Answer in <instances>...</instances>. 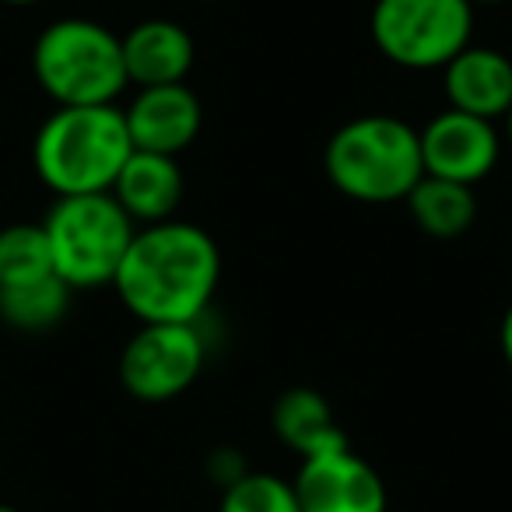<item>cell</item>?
<instances>
[{
  "label": "cell",
  "instance_id": "6da1fadb",
  "mask_svg": "<svg viewBox=\"0 0 512 512\" xmlns=\"http://www.w3.org/2000/svg\"><path fill=\"white\" fill-rule=\"evenodd\" d=\"M218 281V242L190 221L169 218L137 228L113 288L141 323H197Z\"/></svg>",
  "mask_w": 512,
  "mask_h": 512
},
{
  "label": "cell",
  "instance_id": "7a4b0ae2",
  "mask_svg": "<svg viewBox=\"0 0 512 512\" xmlns=\"http://www.w3.org/2000/svg\"><path fill=\"white\" fill-rule=\"evenodd\" d=\"M134 144L123 109L116 106H57L32 144L36 176L57 197L109 193Z\"/></svg>",
  "mask_w": 512,
  "mask_h": 512
},
{
  "label": "cell",
  "instance_id": "3957f363",
  "mask_svg": "<svg viewBox=\"0 0 512 512\" xmlns=\"http://www.w3.org/2000/svg\"><path fill=\"white\" fill-rule=\"evenodd\" d=\"M330 183L358 204H397L407 200L421 165L418 130L390 113H369L348 120L323 151Z\"/></svg>",
  "mask_w": 512,
  "mask_h": 512
},
{
  "label": "cell",
  "instance_id": "277c9868",
  "mask_svg": "<svg viewBox=\"0 0 512 512\" xmlns=\"http://www.w3.org/2000/svg\"><path fill=\"white\" fill-rule=\"evenodd\" d=\"M32 74L57 106H116L127 81L123 43L92 18H60L32 46Z\"/></svg>",
  "mask_w": 512,
  "mask_h": 512
},
{
  "label": "cell",
  "instance_id": "5b68a950",
  "mask_svg": "<svg viewBox=\"0 0 512 512\" xmlns=\"http://www.w3.org/2000/svg\"><path fill=\"white\" fill-rule=\"evenodd\" d=\"M53 271L71 292L113 285L137 225L113 193L57 197L43 218Z\"/></svg>",
  "mask_w": 512,
  "mask_h": 512
},
{
  "label": "cell",
  "instance_id": "8992f818",
  "mask_svg": "<svg viewBox=\"0 0 512 512\" xmlns=\"http://www.w3.org/2000/svg\"><path fill=\"white\" fill-rule=\"evenodd\" d=\"M372 43L404 71H442L474 36L470 0H376Z\"/></svg>",
  "mask_w": 512,
  "mask_h": 512
},
{
  "label": "cell",
  "instance_id": "52a82bcc",
  "mask_svg": "<svg viewBox=\"0 0 512 512\" xmlns=\"http://www.w3.org/2000/svg\"><path fill=\"white\" fill-rule=\"evenodd\" d=\"M204 358L197 323H141L120 351V383L141 404H169L197 383Z\"/></svg>",
  "mask_w": 512,
  "mask_h": 512
},
{
  "label": "cell",
  "instance_id": "ba28073f",
  "mask_svg": "<svg viewBox=\"0 0 512 512\" xmlns=\"http://www.w3.org/2000/svg\"><path fill=\"white\" fill-rule=\"evenodd\" d=\"M418 144L425 176L453 179L463 186H474L491 176L502 155V137L495 123L460 113V109H442L439 116H432L418 130Z\"/></svg>",
  "mask_w": 512,
  "mask_h": 512
},
{
  "label": "cell",
  "instance_id": "9c48e42d",
  "mask_svg": "<svg viewBox=\"0 0 512 512\" xmlns=\"http://www.w3.org/2000/svg\"><path fill=\"white\" fill-rule=\"evenodd\" d=\"M302 512H386V484L379 470L351 446L302 460L292 481Z\"/></svg>",
  "mask_w": 512,
  "mask_h": 512
},
{
  "label": "cell",
  "instance_id": "30bf717a",
  "mask_svg": "<svg viewBox=\"0 0 512 512\" xmlns=\"http://www.w3.org/2000/svg\"><path fill=\"white\" fill-rule=\"evenodd\" d=\"M123 120H127L130 144L137 151L179 158L204 127V106H200L197 92L186 88V81L137 88L130 106L123 109Z\"/></svg>",
  "mask_w": 512,
  "mask_h": 512
},
{
  "label": "cell",
  "instance_id": "8fae6325",
  "mask_svg": "<svg viewBox=\"0 0 512 512\" xmlns=\"http://www.w3.org/2000/svg\"><path fill=\"white\" fill-rule=\"evenodd\" d=\"M449 109L481 116V120H505L512 106V60L491 46H467L442 67Z\"/></svg>",
  "mask_w": 512,
  "mask_h": 512
},
{
  "label": "cell",
  "instance_id": "7c38bea8",
  "mask_svg": "<svg viewBox=\"0 0 512 512\" xmlns=\"http://www.w3.org/2000/svg\"><path fill=\"white\" fill-rule=\"evenodd\" d=\"M123 43V67H127V81L137 88H155V85H179L186 74L193 71L197 60V46H193L190 32L179 22L169 18H148L137 22Z\"/></svg>",
  "mask_w": 512,
  "mask_h": 512
},
{
  "label": "cell",
  "instance_id": "4fadbf2b",
  "mask_svg": "<svg viewBox=\"0 0 512 512\" xmlns=\"http://www.w3.org/2000/svg\"><path fill=\"white\" fill-rule=\"evenodd\" d=\"M183 190L186 179L176 158L134 148L109 193L130 214L134 225L137 221L141 225H158V221L176 218L179 204H183Z\"/></svg>",
  "mask_w": 512,
  "mask_h": 512
},
{
  "label": "cell",
  "instance_id": "5bb4252c",
  "mask_svg": "<svg viewBox=\"0 0 512 512\" xmlns=\"http://www.w3.org/2000/svg\"><path fill=\"white\" fill-rule=\"evenodd\" d=\"M274 432L302 460L348 446V435L337 425L334 407L320 390H309V386H292L281 393L274 404Z\"/></svg>",
  "mask_w": 512,
  "mask_h": 512
},
{
  "label": "cell",
  "instance_id": "9a60e30c",
  "mask_svg": "<svg viewBox=\"0 0 512 512\" xmlns=\"http://www.w3.org/2000/svg\"><path fill=\"white\" fill-rule=\"evenodd\" d=\"M404 204L411 211L414 225L432 239H460L477 221L474 186L453 183V179L421 176Z\"/></svg>",
  "mask_w": 512,
  "mask_h": 512
},
{
  "label": "cell",
  "instance_id": "2e32d148",
  "mask_svg": "<svg viewBox=\"0 0 512 512\" xmlns=\"http://www.w3.org/2000/svg\"><path fill=\"white\" fill-rule=\"evenodd\" d=\"M71 288L50 274V278L25 281V285L0 288V320L22 334H43L64 323L71 309Z\"/></svg>",
  "mask_w": 512,
  "mask_h": 512
},
{
  "label": "cell",
  "instance_id": "e0dca14e",
  "mask_svg": "<svg viewBox=\"0 0 512 512\" xmlns=\"http://www.w3.org/2000/svg\"><path fill=\"white\" fill-rule=\"evenodd\" d=\"M53 256L46 242L43 221H18V225L0 228V288L25 285V281L50 278Z\"/></svg>",
  "mask_w": 512,
  "mask_h": 512
},
{
  "label": "cell",
  "instance_id": "ac0fdd59",
  "mask_svg": "<svg viewBox=\"0 0 512 512\" xmlns=\"http://www.w3.org/2000/svg\"><path fill=\"white\" fill-rule=\"evenodd\" d=\"M221 512H302L292 481L278 474L246 470L232 484H225Z\"/></svg>",
  "mask_w": 512,
  "mask_h": 512
},
{
  "label": "cell",
  "instance_id": "d6986e66",
  "mask_svg": "<svg viewBox=\"0 0 512 512\" xmlns=\"http://www.w3.org/2000/svg\"><path fill=\"white\" fill-rule=\"evenodd\" d=\"M498 344H502L505 365L512 369V306L505 309V320H502V334H498Z\"/></svg>",
  "mask_w": 512,
  "mask_h": 512
},
{
  "label": "cell",
  "instance_id": "ffe728a7",
  "mask_svg": "<svg viewBox=\"0 0 512 512\" xmlns=\"http://www.w3.org/2000/svg\"><path fill=\"white\" fill-rule=\"evenodd\" d=\"M0 4H11V8H29V4H39V0H0Z\"/></svg>",
  "mask_w": 512,
  "mask_h": 512
},
{
  "label": "cell",
  "instance_id": "44dd1931",
  "mask_svg": "<svg viewBox=\"0 0 512 512\" xmlns=\"http://www.w3.org/2000/svg\"><path fill=\"white\" fill-rule=\"evenodd\" d=\"M505 134H509V144H512V106H509V113H505Z\"/></svg>",
  "mask_w": 512,
  "mask_h": 512
},
{
  "label": "cell",
  "instance_id": "7402d4cb",
  "mask_svg": "<svg viewBox=\"0 0 512 512\" xmlns=\"http://www.w3.org/2000/svg\"><path fill=\"white\" fill-rule=\"evenodd\" d=\"M470 4L477 8V4H509V0H470Z\"/></svg>",
  "mask_w": 512,
  "mask_h": 512
},
{
  "label": "cell",
  "instance_id": "603a6c76",
  "mask_svg": "<svg viewBox=\"0 0 512 512\" xmlns=\"http://www.w3.org/2000/svg\"><path fill=\"white\" fill-rule=\"evenodd\" d=\"M0 512H18L15 505H0Z\"/></svg>",
  "mask_w": 512,
  "mask_h": 512
}]
</instances>
